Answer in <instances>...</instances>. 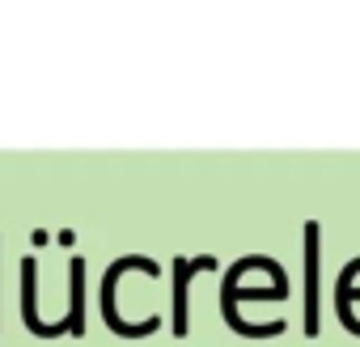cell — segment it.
Returning a JSON list of instances; mask_svg holds the SVG:
<instances>
[{
    "mask_svg": "<svg viewBox=\"0 0 360 347\" xmlns=\"http://www.w3.org/2000/svg\"><path fill=\"white\" fill-rule=\"evenodd\" d=\"M131 267H140V271H148V275H161V267H157L153 258H140V254H127V258H115V263H110V271H106V280H102V317H106V326L119 330L123 339H140V334H153V330L161 326L157 317L131 326V322H123V317L115 313V288H119V275L131 271Z\"/></svg>",
    "mask_w": 360,
    "mask_h": 347,
    "instance_id": "obj_1",
    "label": "cell"
},
{
    "mask_svg": "<svg viewBox=\"0 0 360 347\" xmlns=\"http://www.w3.org/2000/svg\"><path fill=\"white\" fill-rule=\"evenodd\" d=\"M204 267H217V263L208 254L204 258H174V334H187V284Z\"/></svg>",
    "mask_w": 360,
    "mask_h": 347,
    "instance_id": "obj_2",
    "label": "cell"
},
{
    "mask_svg": "<svg viewBox=\"0 0 360 347\" xmlns=\"http://www.w3.org/2000/svg\"><path fill=\"white\" fill-rule=\"evenodd\" d=\"M305 330H318V225H305Z\"/></svg>",
    "mask_w": 360,
    "mask_h": 347,
    "instance_id": "obj_3",
    "label": "cell"
},
{
    "mask_svg": "<svg viewBox=\"0 0 360 347\" xmlns=\"http://www.w3.org/2000/svg\"><path fill=\"white\" fill-rule=\"evenodd\" d=\"M34 254L22 258V322L34 330V334H47V326L39 322V305H34Z\"/></svg>",
    "mask_w": 360,
    "mask_h": 347,
    "instance_id": "obj_4",
    "label": "cell"
},
{
    "mask_svg": "<svg viewBox=\"0 0 360 347\" xmlns=\"http://www.w3.org/2000/svg\"><path fill=\"white\" fill-rule=\"evenodd\" d=\"M68 275H72V309H68V322H72V334H85V258H72L68 263Z\"/></svg>",
    "mask_w": 360,
    "mask_h": 347,
    "instance_id": "obj_5",
    "label": "cell"
},
{
    "mask_svg": "<svg viewBox=\"0 0 360 347\" xmlns=\"http://www.w3.org/2000/svg\"><path fill=\"white\" fill-rule=\"evenodd\" d=\"M56 242H60V246H72V242H77V233H72V229H60V237H56Z\"/></svg>",
    "mask_w": 360,
    "mask_h": 347,
    "instance_id": "obj_6",
    "label": "cell"
}]
</instances>
